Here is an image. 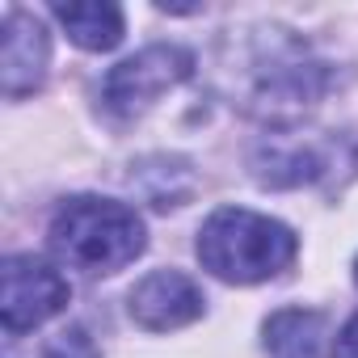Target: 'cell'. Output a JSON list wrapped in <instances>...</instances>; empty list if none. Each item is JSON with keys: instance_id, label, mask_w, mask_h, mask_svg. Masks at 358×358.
<instances>
[{"instance_id": "7", "label": "cell", "mask_w": 358, "mask_h": 358, "mask_svg": "<svg viewBox=\"0 0 358 358\" xmlns=\"http://www.w3.org/2000/svg\"><path fill=\"white\" fill-rule=\"evenodd\" d=\"M266 350L270 358H324L329 324L312 308H282L266 320Z\"/></svg>"}, {"instance_id": "10", "label": "cell", "mask_w": 358, "mask_h": 358, "mask_svg": "<svg viewBox=\"0 0 358 358\" xmlns=\"http://www.w3.org/2000/svg\"><path fill=\"white\" fill-rule=\"evenodd\" d=\"M333 354H337V358H358V312H354V316L345 320V329L337 333Z\"/></svg>"}, {"instance_id": "3", "label": "cell", "mask_w": 358, "mask_h": 358, "mask_svg": "<svg viewBox=\"0 0 358 358\" xmlns=\"http://www.w3.org/2000/svg\"><path fill=\"white\" fill-rule=\"evenodd\" d=\"M194 68V55L182 51V47H148L131 59H122L106 85H101V106L114 114V118H139L148 106H156L160 93L177 89Z\"/></svg>"}, {"instance_id": "9", "label": "cell", "mask_w": 358, "mask_h": 358, "mask_svg": "<svg viewBox=\"0 0 358 358\" xmlns=\"http://www.w3.org/2000/svg\"><path fill=\"white\" fill-rule=\"evenodd\" d=\"M43 358H101V350H97V341L89 337L85 324H68L64 333H55L43 345Z\"/></svg>"}, {"instance_id": "5", "label": "cell", "mask_w": 358, "mask_h": 358, "mask_svg": "<svg viewBox=\"0 0 358 358\" xmlns=\"http://www.w3.org/2000/svg\"><path fill=\"white\" fill-rule=\"evenodd\" d=\"M207 308L203 287L182 270H152L131 291V320L148 333H169L199 320Z\"/></svg>"}, {"instance_id": "4", "label": "cell", "mask_w": 358, "mask_h": 358, "mask_svg": "<svg viewBox=\"0 0 358 358\" xmlns=\"http://www.w3.org/2000/svg\"><path fill=\"white\" fill-rule=\"evenodd\" d=\"M0 282H5V291H0V316H5V333L17 337V333H30L38 324H47L51 316H59L72 299V287L68 278L34 257V253H17L5 262V270H0Z\"/></svg>"}, {"instance_id": "2", "label": "cell", "mask_w": 358, "mask_h": 358, "mask_svg": "<svg viewBox=\"0 0 358 358\" xmlns=\"http://www.w3.org/2000/svg\"><path fill=\"white\" fill-rule=\"evenodd\" d=\"M51 249L59 262L85 274H114L148 249V228L135 207L80 194L68 199L51 220Z\"/></svg>"}, {"instance_id": "8", "label": "cell", "mask_w": 358, "mask_h": 358, "mask_svg": "<svg viewBox=\"0 0 358 358\" xmlns=\"http://www.w3.org/2000/svg\"><path fill=\"white\" fill-rule=\"evenodd\" d=\"M59 26L68 38L85 51H110L122 43V9L110 0H72V5H55Z\"/></svg>"}, {"instance_id": "6", "label": "cell", "mask_w": 358, "mask_h": 358, "mask_svg": "<svg viewBox=\"0 0 358 358\" xmlns=\"http://www.w3.org/2000/svg\"><path fill=\"white\" fill-rule=\"evenodd\" d=\"M51 64V43L47 30L34 13L9 9L5 13V47H0V80H5V97H26L47 80Z\"/></svg>"}, {"instance_id": "11", "label": "cell", "mask_w": 358, "mask_h": 358, "mask_svg": "<svg viewBox=\"0 0 358 358\" xmlns=\"http://www.w3.org/2000/svg\"><path fill=\"white\" fill-rule=\"evenodd\" d=\"M354 278H358V266H354Z\"/></svg>"}, {"instance_id": "1", "label": "cell", "mask_w": 358, "mask_h": 358, "mask_svg": "<svg viewBox=\"0 0 358 358\" xmlns=\"http://www.w3.org/2000/svg\"><path fill=\"white\" fill-rule=\"evenodd\" d=\"M299 253V241L287 224L245 211V207H220L199 228V262L220 282L253 287L266 278H278Z\"/></svg>"}]
</instances>
